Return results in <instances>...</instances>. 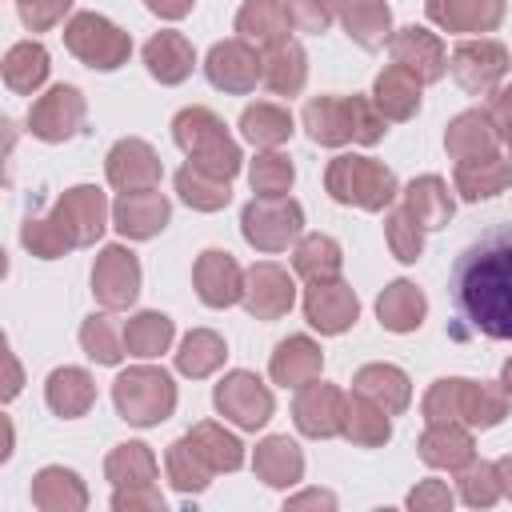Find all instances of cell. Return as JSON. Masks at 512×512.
<instances>
[{"instance_id":"28","label":"cell","mask_w":512,"mask_h":512,"mask_svg":"<svg viewBox=\"0 0 512 512\" xmlns=\"http://www.w3.org/2000/svg\"><path fill=\"white\" fill-rule=\"evenodd\" d=\"M408 212L420 228H440L452 216V200L444 192V180H436V176L412 180L408 184Z\"/></svg>"},{"instance_id":"27","label":"cell","mask_w":512,"mask_h":512,"mask_svg":"<svg viewBox=\"0 0 512 512\" xmlns=\"http://www.w3.org/2000/svg\"><path fill=\"white\" fill-rule=\"evenodd\" d=\"M264 84L280 96H292L304 84V52L296 40H280L272 44L268 60H264Z\"/></svg>"},{"instance_id":"20","label":"cell","mask_w":512,"mask_h":512,"mask_svg":"<svg viewBox=\"0 0 512 512\" xmlns=\"http://www.w3.org/2000/svg\"><path fill=\"white\" fill-rule=\"evenodd\" d=\"M392 56L400 68L416 72V80H436L444 72V48L432 32L424 28H404L396 40H392Z\"/></svg>"},{"instance_id":"15","label":"cell","mask_w":512,"mask_h":512,"mask_svg":"<svg viewBox=\"0 0 512 512\" xmlns=\"http://www.w3.org/2000/svg\"><path fill=\"white\" fill-rule=\"evenodd\" d=\"M196 288H200V300L212 304V308H224L232 300L244 296V284H240V268L228 252H204L200 264H196Z\"/></svg>"},{"instance_id":"35","label":"cell","mask_w":512,"mask_h":512,"mask_svg":"<svg viewBox=\"0 0 512 512\" xmlns=\"http://www.w3.org/2000/svg\"><path fill=\"white\" fill-rule=\"evenodd\" d=\"M296 272L308 276L312 284L336 280V272H340V248H336V240H328V236H308V240L296 248Z\"/></svg>"},{"instance_id":"4","label":"cell","mask_w":512,"mask_h":512,"mask_svg":"<svg viewBox=\"0 0 512 512\" xmlns=\"http://www.w3.org/2000/svg\"><path fill=\"white\" fill-rule=\"evenodd\" d=\"M176 392L160 368H132L116 380V408L132 424H156L172 412Z\"/></svg>"},{"instance_id":"32","label":"cell","mask_w":512,"mask_h":512,"mask_svg":"<svg viewBox=\"0 0 512 512\" xmlns=\"http://www.w3.org/2000/svg\"><path fill=\"white\" fill-rule=\"evenodd\" d=\"M376 100H380V108H384L388 116L404 120V116L416 112V104H420V88H416L412 72L396 64V68L380 72V80H376Z\"/></svg>"},{"instance_id":"1","label":"cell","mask_w":512,"mask_h":512,"mask_svg":"<svg viewBox=\"0 0 512 512\" xmlns=\"http://www.w3.org/2000/svg\"><path fill=\"white\" fill-rule=\"evenodd\" d=\"M452 304L472 332L512 340V224L488 228L452 264Z\"/></svg>"},{"instance_id":"26","label":"cell","mask_w":512,"mask_h":512,"mask_svg":"<svg viewBox=\"0 0 512 512\" xmlns=\"http://www.w3.org/2000/svg\"><path fill=\"white\" fill-rule=\"evenodd\" d=\"M356 392L368 396V400H376V404L388 408V412H400V408L408 404V376H404L400 368L372 364V368H364V372L356 376Z\"/></svg>"},{"instance_id":"33","label":"cell","mask_w":512,"mask_h":512,"mask_svg":"<svg viewBox=\"0 0 512 512\" xmlns=\"http://www.w3.org/2000/svg\"><path fill=\"white\" fill-rule=\"evenodd\" d=\"M380 320L392 328V332H408V328H416L420 324V316H424V296L412 288V284H392L384 296H380Z\"/></svg>"},{"instance_id":"10","label":"cell","mask_w":512,"mask_h":512,"mask_svg":"<svg viewBox=\"0 0 512 512\" xmlns=\"http://www.w3.org/2000/svg\"><path fill=\"white\" fill-rule=\"evenodd\" d=\"M92 284H96V296H100L108 308L132 304V300H136V284H140V268H136L132 252H124V248H104L100 260H96Z\"/></svg>"},{"instance_id":"8","label":"cell","mask_w":512,"mask_h":512,"mask_svg":"<svg viewBox=\"0 0 512 512\" xmlns=\"http://www.w3.org/2000/svg\"><path fill=\"white\" fill-rule=\"evenodd\" d=\"M52 228L64 244H88L104 228V196L96 188H72L52 216Z\"/></svg>"},{"instance_id":"17","label":"cell","mask_w":512,"mask_h":512,"mask_svg":"<svg viewBox=\"0 0 512 512\" xmlns=\"http://www.w3.org/2000/svg\"><path fill=\"white\" fill-rule=\"evenodd\" d=\"M304 124L312 132V140L320 144H344L348 136H356V100H336V96H320L304 108Z\"/></svg>"},{"instance_id":"38","label":"cell","mask_w":512,"mask_h":512,"mask_svg":"<svg viewBox=\"0 0 512 512\" xmlns=\"http://www.w3.org/2000/svg\"><path fill=\"white\" fill-rule=\"evenodd\" d=\"M256 468H260V476H264L268 484H292V480L300 476V452H296L292 440L272 436V440L256 452Z\"/></svg>"},{"instance_id":"43","label":"cell","mask_w":512,"mask_h":512,"mask_svg":"<svg viewBox=\"0 0 512 512\" xmlns=\"http://www.w3.org/2000/svg\"><path fill=\"white\" fill-rule=\"evenodd\" d=\"M80 340H84L88 356L100 360V364H116L120 352H124V332L112 324V316H92V320L84 324Z\"/></svg>"},{"instance_id":"42","label":"cell","mask_w":512,"mask_h":512,"mask_svg":"<svg viewBox=\"0 0 512 512\" xmlns=\"http://www.w3.org/2000/svg\"><path fill=\"white\" fill-rule=\"evenodd\" d=\"M448 148H452L456 156H464V160H472V156H488V152H492L488 120H484L480 112L460 116V120L448 128Z\"/></svg>"},{"instance_id":"30","label":"cell","mask_w":512,"mask_h":512,"mask_svg":"<svg viewBox=\"0 0 512 512\" xmlns=\"http://www.w3.org/2000/svg\"><path fill=\"white\" fill-rule=\"evenodd\" d=\"M344 28L364 48H380L388 36V8L384 0H344Z\"/></svg>"},{"instance_id":"36","label":"cell","mask_w":512,"mask_h":512,"mask_svg":"<svg viewBox=\"0 0 512 512\" xmlns=\"http://www.w3.org/2000/svg\"><path fill=\"white\" fill-rule=\"evenodd\" d=\"M344 432L356 436L360 444H380L388 440V420H384V408L368 396H356L344 404Z\"/></svg>"},{"instance_id":"2","label":"cell","mask_w":512,"mask_h":512,"mask_svg":"<svg viewBox=\"0 0 512 512\" xmlns=\"http://www.w3.org/2000/svg\"><path fill=\"white\" fill-rule=\"evenodd\" d=\"M172 128H176L180 148L192 156V164H196L200 172H212V176L228 180V176L240 168V152H236V144L224 136V124H220L212 112L188 108V112L176 116Z\"/></svg>"},{"instance_id":"14","label":"cell","mask_w":512,"mask_h":512,"mask_svg":"<svg viewBox=\"0 0 512 512\" xmlns=\"http://www.w3.org/2000/svg\"><path fill=\"white\" fill-rule=\"evenodd\" d=\"M108 176H112V184L124 188V192H144V188H152V184L160 180V164H156V156H152L148 144L124 140V144H116L112 156H108Z\"/></svg>"},{"instance_id":"19","label":"cell","mask_w":512,"mask_h":512,"mask_svg":"<svg viewBox=\"0 0 512 512\" xmlns=\"http://www.w3.org/2000/svg\"><path fill=\"white\" fill-rule=\"evenodd\" d=\"M296 424L308 436H332L336 428H344V400L336 388L324 384H308L296 400Z\"/></svg>"},{"instance_id":"3","label":"cell","mask_w":512,"mask_h":512,"mask_svg":"<svg viewBox=\"0 0 512 512\" xmlns=\"http://www.w3.org/2000/svg\"><path fill=\"white\" fill-rule=\"evenodd\" d=\"M328 188L336 200L344 204H360V208H384L396 196V180L388 168H380L368 156H340L328 168Z\"/></svg>"},{"instance_id":"46","label":"cell","mask_w":512,"mask_h":512,"mask_svg":"<svg viewBox=\"0 0 512 512\" xmlns=\"http://www.w3.org/2000/svg\"><path fill=\"white\" fill-rule=\"evenodd\" d=\"M292 184V164L284 156H260L252 164V188L260 196H284Z\"/></svg>"},{"instance_id":"23","label":"cell","mask_w":512,"mask_h":512,"mask_svg":"<svg viewBox=\"0 0 512 512\" xmlns=\"http://www.w3.org/2000/svg\"><path fill=\"white\" fill-rule=\"evenodd\" d=\"M512 180V164H504L500 156H472V160H460L456 168V184L468 200H480V196H496L504 184Z\"/></svg>"},{"instance_id":"51","label":"cell","mask_w":512,"mask_h":512,"mask_svg":"<svg viewBox=\"0 0 512 512\" xmlns=\"http://www.w3.org/2000/svg\"><path fill=\"white\" fill-rule=\"evenodd\" d=\"M492 476V468H472L468 476H464V496H468V504H488L492 496H496V488H488V484H476V480H488Z\"/></svg>"},{"instance_id":"22","label":"cell","mask_w":512,"mask_h":512,"mask_svg":"<svg viewBox=\"0 0 512 512\" xmlns=\"http://www.w3.org/2000/svg\"><path fill=\"white\" fill-rule=\"evenodd\" d=\"M144 60H148V72L156 80H164V84H176V80H184L192 72V48H188V40L180 32L152 36L148 48H144Z\"/></svg>"},{"instance_id":"52","label":"cell","mask_w":512,"mask_h":512,"mask_svg":"<svg viewBox=\"0 0 512 512\" xmlns=\"http://www.w3.org/2000/svg\"><path fill=\"white\" fill-rule=\"evenodd\" d=\"M496 120H500V128H504V140L512 144V88L500 92V100H496Z\"/></svg>"},{"instance_id":"34","label":"cell","mask_w":512,"mask_h":512,"mask_svg":"<svg viewBox=\"0 0 512 512\" xmlns=\"http://www.w3.org/2000/svg\"><path fill=\"white\" fill-rule=\"evenodd\" d=\"M48 76V52L40 44H16L4 60V80L16 92H32Z\"/></svg>"},{"instance_id":"9","label":"cell","mask_w":512,"mask_h":512,"mask_svg":"<svg viewBox=\"0 0 512 512\" xmlns=\"http://www.w3.org/2000/svg\"><path fill=\"white\" fill-rule=\"evenodd\" d=\"M216 404L244 428H260L268 416H272V396L260 388L256 376L248 372H232L220 388H216Z\"/></svg>"},{"instance_id":"54","label":"cell","mask_w":512,"mask_h":512,"mask_svg":"<svg viewBox=\"0 0 512 512\" xmlns=\"http://www.w3.org/2000/svg\"><path fill=\"white\" fill-rule=\"evenodd\" d=\"M504 384H508V392H512V364L504 368Z\"/></svg>"},{"instance_id":"47","label":"cell","mask_w":512,"mask_h":512,"mask_svg":"<svg viewBox=\"0 0 512 512\" xmlns=\"http://www.w3.org/2000/svg\"><path fill=\"white\" fill-rule=\"evenodd\" d=\"M388 240H392V252L400 260H416L420 256V224H412L408 208L388 216Z\"/></svg>"},{"instance_id":"21","label":"cell","mask_w":512,"mask_h":512,"mask_svg":"<svg viewBox=\"0 0 512 512\" xmlns=\"http://www.w3.org/2000/svg\"><path fill=\"white\" fill-rule=\"evenodd\" d=\"M164 220H168V200L160 192H152V188L128 192L116 204V228L124 236H152V232L164 228Z\"/></svg>"},{"instance_id":"18","label":"cell","mask_w":512,"mask_h":512,"mask_svg":"<svg viewBox=\"0 0 512 512\" xmlns=\"http://www.w3.org/2000/svg\"><path fill=\"white\" fill-rule=\"evenodd\" d=\"M244 300H248V312L264 316V320L288 312V304H292V280H288V272L276 268V264H256L252 276H248Z\"/></svg>"},{"instance_id":"49","label":"cell","mask_w":512,"mask_h":512,"mask_svg":"<svg viewBox=\"0 0 512 512\" xmlns=\"http://www.w3.org/2000/svg\"><path fill=\"white\" fill-rule=\"evenodd\" d=\"M108 472H112V480H116V484H124V480H128V476H136V472L152 476V456L144 452V444H124V448L108 460Z\"/></svg>"},{"instance_id":"39","label":"cell","mask_w":512,"mask_h":512,"mask_svg":"<svg viewBox=\"0 0 512 512\" xmlns=\"http://www.w3.org/2000/svg\"><path fill=\"white\" fill-rule=\"evenodd\" d=\"M240 128L252 144H280L288 132H292V116L276 104H256L240 116Z\"/></svg>"},{"instance_id":"31","label":"cell","mask_w":512,"mask_h":512,"mask_svg":"<svg viewBox=\"0 0 512 512\" xmlns=\"http://www.w3.org/2000/svg\"><path fill=\"white\" fill-rule=\"evenodd\" d=\"M92 380H88V372H80V368H60V372H52V380H48V404L60 412V416H80L88 404H92Z\"/></svg>"},{"instance_id":"50","label":"cell","mask_w":512,"mask_h":512,"mask_svg":"<svg viewBox=\"0 0 512 512\" xmlns=\"http://www.w3.org/2000/svg\"><path fill=\"white\" fill-rule=\"evenodd\" d=\"M72 0H20V16L32 24V28H48L60 20V12H68Z\"/></svg>"},{"instance_id":"16","label":"cell","mask_w":512,"mask_h":512,"mask_svg":"<svg viewBox=\"0 0 512 512\" xmlns=\"http://www.w3.org/2000/svg\"><path fill=\"white\" fill-rule=\"evenodd\" d=\"M304 308H308V320L320 332H340V328H348L356 320V296L340 280H320L316 288H308Z\"/></svg>"},{"instance_id":"48","label":"cell","mask_w":512,"mask_h":512,"mask_svg":"<svg viewBox=\"0 0 512 512\" xmlns=\"http://www.w3.org/2000/svg\"><path fill=\"white\" fill-rule=\"evenodd\" d=\"M288 20L304 32H324L332 20V0H288Z\"/></svg>"},{"instance_id":"13","label":"cell","mask_w":512,"mask_h":512,"mask_svg":"<svg viewBox=\"0 0 512 512\" xmlns=\"http://www.w3.org/2000/svg\"><path fill=\"white\" fill-rule=\"evenodd\" d=\"M80 116H84L80 92L60 84V88H52V92L32 108V132H36L40 140H64V136L76 132Z\"/></svg>"},{"instance_id":"44","label":"cell","mask_w":512,"mask_h":512,"mask_svg":"<svg viewBox=\"0 0 512 512\" xmlns=\"http://www.w3.org/2000/svg\"><path fill=\"white\" fill-rule=\"evenodd\" d=\"M192 436H196L192 444L200 448V456H204L208 468H236L240 464V444L228 432H220L216 424H200Z\"/></svg>"},{"instance_id":"37","label":"cell","mask_w":512,"mask_h":512,"mask_svg":"<svg viewBox=\"0 0 512 512\" xmlns=\"http://www.w3.org/2000/svg\"><path fill=\"white\" fill-rule=\"evenodd\" d=\"M168 340H172V320L160 312H144L124 328V344L132 356H156V352H164Z\"/></svg>"},{"instance_id":"41","label":"cell","mask_w":512,"mask_h":512,"mask_svg":"<svg viewBox=\"0 0 512 512\" xmlns=\"http://www.w3.org/2000/svg\"><path fill=\"white\" fill-rule=\"evenodd\" d=\"M220 360H224V340H220L216 332H192V336L184 340V348L176 352V364H180V372H188V376H204V372H212Z\"/></svg>"},{"instance_id":"5","label":"cell","mask_w":512,"mask_h":512,"mask_svg":"<svg viewBox=\"0 0 512 512\" xmlns=\"http://www.w3.org/2000/svg\"><path fill=\"white\" fill-rule=\"evenodd\" d=\"M468 416L472 424H496L504 416V396L468 380H440L428 396V416L444 420V416Z\"/></svg>"},{"instance_id":"12","label":"cell","mask_w":512,"mask_h":512,"mask_svg":"<svg viewBox=\"0 0 512 512\" xmlns=\"http://www.w3.org/2000/svg\"><path fill=\"white\" fill-rule=\"evenodd\" d=\"M504 68H508V52H504L500 44H488V40L464 44V48H456V56H452V72H456V80H460L468 92L492 88V84L504 76Z\"/></svg>"},{"instance_id":"6","label":"cell","mask_w":512,"mask_h":512,"mask_svg":"<svg viewBox=\"0 0 512 512\" xmlns=\"http://www.w3.org/2000/svg\"><path fill=\"white\" fill-rule=\"evenodd\" d=\"M64 40H68V48H72L80 60H88L92 68H116V64L128 56V36H124L116 24H108L104 16H92V12L76 16V20L64 28Z\"/></svg>"},{"instance_id":"24","label":"cell","mask_w":512,"mask_h":512,"mask_svg":"<svg viewBox=\"0 0 512 512\" xmlns=\"http://www.w3.org/2000/svg\"><path fill=\"white\" fill-rule=\"evenodd\" d=\"M428 16L440 20L444 28L476 32L500 20V0H428Z\"/></svg>"},{"instance_id":"7","label":"cell","mask_w":512,"mask_h":512,"mask_svg":"<svg viewBox=\"0 0 512 512\" xmlns=\"http://www.w3.org/2000/svg\"><path fill=\"white\" fill-rule=\"evenodd\" d=\"M296 232H300V204H292V200L260 196L244 208V236L264 252L284 248Z\"/></svg>"},{"instance_id":"29","label":"cell","mask_w":512,"mask_h":512,"mask_svg":"<svg viewBox=\"0 0 512 512\" xmlns=\"http://www.w3.org/2000/svg\"><path fill=\"white\" fill-rule=\"evenodd\" d=\"M236 28L260 44H280L288 36V8H280L276 0H248Z\"/></svg>"},{"instance_id":"40","label":"cell","mask_w":512,"mask_h":512,"mask_svg":"<svg viewBox=\"0 0 512 512\" xmlns=\"http://www.w3.org/2000/svg\"><path fill=\"white\" fill-rule=\"evenodd\" d=\"M176 188H180V196H184L188 204H196V208H220V204H228V180H220V176H212V172H200L196 164H188V168L176 176Z\"/></svg>"},{"instance_id":"11","label":"cell","mask_w":512,"mask_h":512,"mask_svg":"<svg viewBox=\"0 0 512 512\" xmlns=\"http://www.w3.org/2000/svg\"><path fill=\"white\" fill-rule=\"evenodd\" d=\"M256 76H264L256 52L240 40H228V44H216L208 52V80L216 88H228V92H244L256 84Z\"/></svg>"},{"instance_id":"25","label":"cell","mask_w":512,"mask_h":512,"mask_svg":"<svg viewBox=\"0 0 512 512\" xmlns=\"http://www.w3.org/2000/svg\"><path fill=\"white\" fill-rule=\"evenodd\" d=\"M316 372H320V352H316V344L304 340V336L284 340V344L276 348V356H272V376H276L280 384H308Z\"/></svg>"},{"instance_id":"45","label":"cell","mask_w":512,"mask_h":512,"mask_svg":"<svg viewBox=\"0 0 512 512\" xmlns=\"http://www.w3.org/2000/svg\"><path fill=\"white\" fill-rule=\"evenodd\" d=\"M468 456H472V444H468V436L456 432V428H436V432L424 436V460H428V464H448V468H456V464H464Z\"/></svg>"},{"instance_id":"53","label":"cell","mask_w":512,"mask_h":512,"mask_svg":"<svg viewBox=\"0 0 512 512\" xmlns=\"http://www.w3.org/2000/svg\"><path fill=\"white\" fill-rule=\"evenodd\" d=\"M152 4V12H160V16H184L188 8H192V0H148Z\"/></svg>"}]
</instances>
